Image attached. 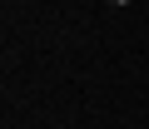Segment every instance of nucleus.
Wrapping results in <instances>:
<instances>
[{"mask_svg": "<svg viewBox=\"0 0 149 129\" xmlns=\"http://www.w3.org/2000/svg\"><path fill=\"white\" fill-rule=\"evenodd\" d=\"M109 5H129V0H109Z\"/></svg>", "mask_w": 149, "mask_h": 129, "instance_id": "f257e3e1", "label": "nucleus"}]
</instances>
